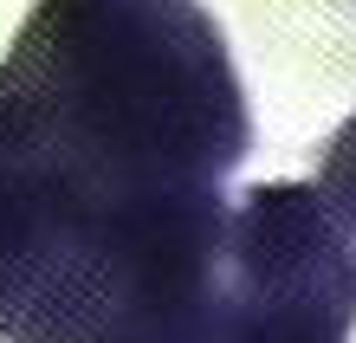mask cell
Returning a JSON list of instances; mask_svg holds the SVG:
<instances>
[{"mask_svg":"<svg viewBox=\"0 0 356 343\" xmlns=\"http://www.w3.org/2000/svg\"><path fill=\"white\" fill-rule=\"evenodd\" d=\"M0 91L58 175L111 207L220 195L253 143L227 39L195 0H39Z\"/></svg>","mask_w":356,"mask_h":343,"instance_id":"cell-1","label":"cell"},{"mask_svg":"<svg viewBox=\"0 0 356 343\" xmlns=\"http://www.w3.org/2000/svg\"><path fill=\"white\" fill-rule=\"evenodd\" d=\"M356 233L318 182H259L234 201L214 343H350Z\"/></svg>","mask_w":356,"mask_h":343,"instance_id":"cell-2","label":"cell"},{"mask_svg":"<svg viewBox=\"0 0 356 343\" xmlns=\"http://www.w3.org/2000/svg\"><path fill=\"white\" fill-rule=\"evenodd\" d=\"M318 188L330 195V207H337L350 221V233H356V117H343L337 130H330L324 156H318Z\"/></svg>","mask_w":356,"mask_h":343,"instance_id":"cell-3","label":"cell"}]
</instances>
